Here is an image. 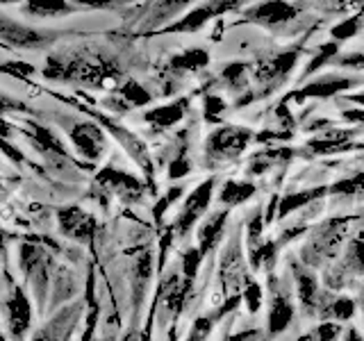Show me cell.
I'll list each match as a JSON object with an SVG mask.
<instances>
[{
	"label": "cell",
	"instance_id": "43",
	"mask_svg": "<svg viewBox=\"0 0 364 341\" xmlns=\"http://www.w3.org/2000/svg\"><path fill=\"white\" fill-rule=\"evenodd\" d=\"M91 337H94V318L89 321V328H87V332H85V339H82V341H91Z\"/></svg>",
	"mask_w": 364,
	"mask_h": 341
},
{
	"label": "cell",
	"instance_id": "38",
	"mask_svg": "<svg viewBox=\"0 0 364 341\" xmlns=\"http://www.w3.org/2000/svg\"><path fill=\"white\" fill-rule=\"evenodd\" d=\"M341 117H344L346 121H350V123L364 125V109H346V112H341Z\"/></svg>",
	"mask_w": 364,
	"mask_h": 341
},
{
	"label": "cell",
	"instance_id": "47",
	"mask_svg": "<svg viewBox=\"0 0 364 341\" xmlns=\"http://www.w3.org/2000/svg\"><path fill=\"white\" fill-rule=\"evenodd\" d=\"M362 312H364V301H362Z\"/></svg>",
	"mask_w": 364,
	"mask_h": 341
},
{
	"label": "cell",
	"instance_id": "28",
	"mask_svg": "<svg viewBox=\"0 0 364 341\" xmlns=\"http://www.w3.org/2000/svg\"><path fill=\"white\" fill-rule=\"evenodd\" d=\"M121 98L128 102V105H134V107H141V105H148V102L153 100V96L148 94V91L139 85L130 80V82H125L123 89H121Z\"/></svg>",
	"mask_w": 364,
	"mask_h": 341
},
{
	"label": "cell",
	"instance_id": "29",
	"mask_svg": "<svg viewBox=\"0 0 364 341\" xmlns=\"http://www.w3.org/2000/svg\"><path fill=\"white\" fill-rule=\"evenodd\" d=\"M339 53V45L337 43H321L318 45V53H316V57H312V62H310V66L305 68L303 71V77H307V75H312L314 71H318L326 62H330L333 57Z\"/></svg>",
	"mask_w": 364,
	"mask_h": 341
},
{
	"label": "cell",
	"instance_id": "4",
	"mask_svg": "<svg viewBox=\"0 0 364 341\" xmlns=\"http://www.w3.org/2000/svg\"><path fill=\"white\" fill-rule=\"evenodd\" d=\"M212 191H214V178H208L189 193L185 205H182L180 214H178V221H176L178 234H187L191 227L203 219L205 212H208V207H210V202H212Z\"/></svg>",
	"mask_w": 364,
	"mask_h": 341
},
{
	"label": "cell",
	"instance_id": "16",
	"mask_svg": "<svg viewBox=\"0 0 364 341\" xmlns=\"http://www.w3.org/2000/svg\"><path fill=\"white\" fill-rule=\"evenodd\" d=\"M228 214L230 210H223V212H216V214H210L208 221H205L200 227H198V250L205 255H210L212 250L219 246L221 237H223V230H225V221H228Z\"/></svg>",
	"mask_w": 364,
	"mask_h": 341
},
{
	"label": "cell",
	"instance_id": "8",
	"mask_svg": "<svg viewBox=\"0 0 364 341\" xmlns=\"http://www.w3.org/2000/svg\"><path fill=\"white\" fill-rule=\"evenodd\" d=\"M294 303L289 298V293L284 289L276 287V280L271 284V310H269V335L278 337L280 332L289 328L294 318Z\"/></svg>",
	"mask_w": 364,
	"mask_h": 341
},
{
	"label": "cell",
	"instance_id": "34",
	"mask_svg": "<svg viewBox=\"0 0 364 341\" xmlns=\"http://www.w3.org/2000/svg\"><path fill=\"white\" fill-rule=\"evenodd\" d=\"M223 109H225V102L219 96H208V98H205V121H210V123L219 121L216 117H219Z\"/></svg>",
	"mask_w": 364,
	"mask_h": 341
},
{
	"label": "cell",
	"instance_id": "37",
	"mask_svg": "<svg viewBox=\"0 0 364 341\" xmlns=\"http://www.w3.org/2000/svg\"><path fill=\"white\" fill-rule=\"evenodd\" d=\"M0 151H5L7 157H9V159H14V162H23V155H21L18 148H14L11 144H7L5 139H0Z\"/></svg>",
	"mask_w": 364,
	"mask_h": 341
},
{
	"label": "cell",
	"instance_id": "21",
	"mask_svg": "<svg viewBox=\"0 0 364 341\" xmlns=\"http://www.w3.org/2000/svg\"><path fill=\"white\" fill-rule=\"evenodd\" d=\"M210 64V55L208 50H200V48H191L182 55H176L173 60H171L168 68H173V71H180V73H193V71H200Z\"/></svg>",
	"mask_w": 364,
	"mask_h": 341
},
{
	"label": "cell",
	"instance_id": "11",
	"mask_svg": "<svg viewBox=\"0 0 364 341\" xmlns=\"http://www.w3.org/2000/svg\"><path fill=\"white\" fill-rule=\"evenodd\" d=\"M296 278V296H299V305L305 314H314L318 307V280L310 271V266H294Z\"/></svg>",
	"mask_w": 364,
	"mask_h": 341
},
{
	"label": "cell",
	"instance_id": "18",
	"mask_svg": "<svg viewBox=\"0 0 364 341\" xmlns=\"http://www.w3.org/2000/svg\"><path fill=\"white\" fill-rule=\"evenodd\" d=\"M98 180L102 182V185H107L109 189H114L117 193H123V196H128V198H136V196H139V191H141L139 180L132 178L130 173H123V170L105 168L98 175Z\"/></svg>",
	"mask_w": 364,
	"mask_h": 341
},
{
	"label": "cell",
	"instance_id": "1",
	"mask_svg": "<svg viewBox=\"0 0 364 341\" xmlns=\"http://www.w3.org/2000/svg\"><path fill=\"white\" fill-rule=\"evenodd\" d=\"M43 75L50 80H80V82L100 85L105 77L117 75V68L114 64L91 60L85 55H62L50 57L48 66L43 68Z\"/></svg>",
	"mask_w": 364,
	"mask_h": 341
},
{
	"label": "cell",
	"instance_id": "6",
	"mask_svg": "<svg viewBox=\"0 0 364 341\" xmlns=\"http://www.w3.org/2000/svg\"><path fill=\"white\" fill-rule=\"evenodd\" d=\"M299 60H301V50H284V53L269 57L264 62H259L257 66L259 85H267V91L280 85V80H284L294 71V66L299 64Z\"/></svg>",
	"mask_w": 364,
	"mask_h": 341
},
{
	"label": "cell",
	"instance_id": "17",
	"mask_svg": "<svg viewBox=\"0 0 364 341\" xmlns=\"http://www.w3.org/2000/svg\"><path fill=\"white\" fill-rule=\"evenodd\" d=\"M189 109V100L187 98H180L176 102H168V105L162 107H155L151 112H146V123L148 125H155L159 130H166V128H173L176 123H180L185 119V114Z\"/></svg>",
	"mask_w": 364,
	"mask_h": 341
},
{
	"label": "cell",
	"instance_id": "39",
	"mask_svg": "<svg viewBox=\"0 0 364 341\" xmlns=\"http://www.w3.org/2000/svg\"><path fill=\"white\" fill-rule=\"evenodd\" d=\"M250 337H255V332H239V335H228L223 341H250Z\"/></svg>",
	"mask_w": 364,
	"mask_h": 341
},
{
	"label": "cell",
	"instance_id": "25",
	"mask_svg": "<svg viewBox=\"0 0 364 341\" xmlns=\"http://www.w3.org/2000/svg\"><path fill=\"white\" fill-rule=\"evenodd\" d=\"M328 191L333 196H364V173L339 180L335 185H330Z\"/></svg>",
	"mask_w": 364,
	"mask_h": 341
},
{
	"label": "cell",
	"instance_id": "5",
	"mask_svg": "<svg viewBox=\"0 0 364 341\" xmlns=\"http://www.w3.org/2000/svg\"><path fill=\"white\" fill-rule=\"evenodd\" d=\"M358 80L353 77H341V75H326V77H316L312 82H307L305 87L296 89L294 94L284 98V102L296 100V102H305V100H326L333 98L341 91H348L350 87H355Z\"/></svg>",
	"mask_w": 364,
	"mask_h": 341
},
{
	"label": "cell",
	"instance_id": "41",
	"mask_svg": "<svg viewBox=\"0 0 364 341\" xmlns=\"http://www.w3.org/2000/svg\"><path fill=\"white\" fill-rule=\"evenodd\" d=\"M344 341H362V337H360V332L355 328H348L346 335H344Z\"/></svg>",
	"mask_w": 364,
	"mask_h": 341
},
{
	"label": "cell",
	"instance_id": "24",
	"mask_svg": "<svg viewBox=\"0 0 364 341\" xmlns=\"http://www.w3.org/2000/svg\"><path fill=\"white\" fill-rule=\"evenodd\" d=\"M71 5L68 3H26V14L39 16V18H50V16H64L71 14Z\"/></svg>",
	"mask_w": 364,
	"mask_h": 341
},
{
	"label": "cell",
	"instance_id": "30",
	"mask_svg": "<svg viewBox=\"0 0 364 341\" xmlns=\"http://www.w3.org/2000/svg\"><path fill=\"white\" fill-rule=\"evenodd\" d=\"M203 253L198 248H189L187 253H185V257H182V273H185V280H189V282H193V278L198 276V269H200V264H203Z\"/></svg>",
	"mask_w": 364,
	"mask_h": 341
},
{
	"label": "cell",
	"instance_id": "32",
	"mask_svg": "<svg viewBox=\"0 0 364 341\" xmlns=\"http://www.w3.org/2000/svg\"><path fill=\"white\" fill-rule=\"evenodd\" d=\"M339 335H341V328L339 323H333V321H323L314 328L312 332V339L310 341H339Z\"/></svg>",
	"mask_w": 364,
	"mask_h": 341
},
{
	"label": "cell",
	"instance_id": "13",
	"mask_svg": "<svg viewBox=\"0 0 364 341\" xmlns=\"http://www.w3.org/2000/svg\"><path fill=\"white\" fill-rule=\"evenodd\" d=\"M358 271H364V232H360L350 242L344 261L337 264V269H335V276H328V284H333L337 289L344 284L346 276H353V273H358Z\"/></svg>",
	"mask_w": 364,
	"mask_h": 341
},
{
	"label": "cell",
	"instance_id": "31",
	"mask_svg": "<svg viewBox=\"0 0 364 341\" xmlns=\"http://www.w3.org/2000/svg\"><path fill=\"white\" fill-rule=\"evenodd\" d=\"M242 301H246V307H248V312L250 314H255L259 310V305H262V287H259V282L255 280H248L244 284V289H242Z\"/></svg>",
	"mask_w": 364,
	"mask_h": 341
},
{
	"label": "cell",
	"instance_id": "7",
	"mask_svg": "<svg viewBox=\"0 0 364 341\" xmlns=\"http://www.w3.org/2000/svg\"><path fill=\"white\" fill-rule=\"evenodd\" d=\"M299 16V7H294L289 3H282V0H271V3H262L255 5L246 11V18L259 23V26H269L276 28L282 23H289L291 18Z\"/></svg>",
	"mask_w": 364,
	"mask_h": 341
},
{
	"label": "cell",
	"instance_id": "10",
	"mask_svg": "<svg viewBox=\"0 0 364 341\" xmlns=\"http://www.w3.org/2000/svg\"><path fill=\"white\" fill-rule=\"evenodd\" d=\"M71 139L77 151L89 159H98L102 151H105V134H102L96 123H77L71 130Z\"/></svg>",
	"mask_w": 364,
	"mask_h": 341
},
{
	"label": "cell",
	"instance_id": "36",
	"mask_svg": "<svg viewBox=\"0 0 364 341\" xmlns=\"http://www.w3.org/2000/svg\"><path fill=\"white\" fill-rule=\"evenodd\" d=\"M339 66H348V68H364V50L355 55H344L339 57Z\"/></svg>",
	"mask_w": 364,
	"mask_h": 341
},
{
	"label": "cell",
	"instance_id": "3",
	"mask_svg": "<svg viewBox=\"0 0 364 341\" xmlns=\"http://www.w3.org/2000/svg\"><path fill=\"white\" fill-rule=\"evenodd\" d=\"M250 139H253V132L248 128H239V125H221L214 132L208 134L205 139V153L210 159L216 162H225V159H235L242 155Z\"/></svg>",
	"mask_w": 364,
	"mask_h": 341
},
{
	"label": "cell",
	"instance_id": "12",
	"mask_svg": "<svg viewBox=\"0 0 364 341\" xmlns=\"http://www.w3.org/2000/svg\"><path fill=\"white\" fill-rule=\"evenodd\" d=\"M7 316H9L11 337L23 339V335L28 332V328L32 323V307L21 289H14V293H11V298L7 303Z\"/></svg>",
	"mask_w": 364,
	"mask_h": 341
},
{
	"label": "cell",
	"instance_id": "20",
	"mask_svg": "<svg viewBox=\"0 0 364 341\" xmlns=\"http://www.w3.org/2000/svg\"><path fill=\"white\" fill-rule=\"evenodd\" d=\"M255 196V185L253 182H237V180H228L223 189L219 191V202L225 207H237V205L246 202L248 198Z\"/></svg>",
	"mask_w": 364,
	"mask_h": 341
},
{
	"label": "cell",
	"instance_id": "42",
	"mask_svg": "<svg viewBox=\"0 0 364 341\" xmlns=\"http://www.w3.org/2000/svg\"><path fill=\"white\" fill-rule=\"evenodd\" d=\"M16 105H14V102H9L7 98H3V96H0V117H3V114L5 112H9V109H14Z\"/></svg>",
	"mask_w": 364,
	"mask_h": 341
},
{
	"label": "cell",
	"instance_id": "23",
	"mask_svg": "<svg viewBox=\"0 0 364 341\" xmlns=\"http://www.w3.org/2000/svg\"><path fill=\"white\" fill-rule=\"evenodd\" d=\"M321 312L326 318H335V321H348L355 312V301L346 298V296H341V298H335L333 303H323L321 305Z\"/></svg>",
	"mask_w": 364,
	"mask_h": 341
},
{
	"label": "cell",
	"instance_id": "14",
	"mask_svg": "<svg viewBox=\"0 0 364 341\" xmlns=\"http://www.w3.org/2000/svg\"><path fill=\"white\" fill-rule=\"evenodd\" d=\"M228 7H235L230 3H210V5H200L196 9H191L189 14H185L180 21H176L173 26L168 28V32H196L200 30L210 18H214L221 11H228Z\"/></svg>",
	"mask_w": 364,
	"mask_h": 341
},
{
	"label": "cell",
	"instance_id": "26",
	"mask_svg": "<svg viewBox=\"0 0 364 341\" xmlns=\"http://www.w3.org/2000/svg\"><path fill=\"white\" fill-rule=\"evenodd\" d=\"M362 23H364V11H360V14L350 16L346 21L337 23V26L330 30V37H333L335 41H346L350 37H355V34L362 30Z\"/></svg>",
	"mask_w": 364,
	"mask_h": 341
},
{
	"label": "cell",
	"instance_id": "15",
	"mask_svg": "<svg viewBox=\"0 0 364 341\" xmlns=\"http://www.w3.org/2000/svg\"><path fill=\"white\" fill-rule=\"evenodd\" d=\"M0 39L11 45H18V48H34V45L43 43L48 37L32 28L18 26V23L9 18H0Z\"/></svg>",
	"mask_w": 364,
	"mask_h": 341
},
{
	"label": "cell",
	"instance_id": "45",
	"mask_svg": "<svg viewBox=\"0 0 364 341\" xmlns=\"http://www.w3.org/2000/svg\"><path fill=\"white\" fill-rule=\"evenodd\" d=\"M3 244H5V234L0 232V250H3Z\"/></svg>",
	"mask_w": 364,
	"mask_h": 341
},
{
	"label": "cell",
	"instance_id": "9",
	"mask_svg": "<svg viewBox=\"0 0 364 341\" xmlns=\"http://www.w3.org/2000/svg\"><path fill=\"white\" fill-rule=\"evenodd\" d=\"M57 221H60L62 232L66 237H71V239H77V242H87V239H91V234H94L96 221L80 207L60 210V212H57Z\"/></svg>",
	"mask_w": 364,
	"mask_h": 341
},
{
	"label": "cell",
	"instance_id": "22",
	"mask_svg": "<svg viewBox=\"0 0 364 341\" xmlns=\"http://www.w3.org/2000/svg\"><path fill=\"white\" fill-rule=\"evenodd\" d=\"M248 66L244 62H232V64H228L223 68V73H221V80H223V85L225 89L230 91V94H239V91H246L248 89Z\"/></svg>",
	"mask_w": 364,
	"mask_h": 341
},
{
	"label": "cell",
	"instance_id": "44",
	"mask_svg": "<svg viewBox=\"0 0 364 341\" xmlns=\"http://www.w3.org/2000/svg\"><path fill=\"white\" fill-rule=\"evenodd\" d=\"M348 100L358 102V105H362V107H364V91H362V94H353V96H348Z\"/></svg>",
	"mask_w": 364,
	"mask_h": 341
},
{
	"label": "cell",
	"instance_id": "35",
	"mask_svg": "<svg viewBox=\"0 0 364 341\" xmlns=\"http://www.w3.org/2000/svg\"><path fill=\"white\" fill-rule=\"evenodd\" d=\"M191 170V164L187 162V157H178L173 164L168 166V178H182Z\"/></svg>",
	"mask_w": 364,
	"mask_h": 341
},
{
	"label": "cell",
	"instance_id": "27",
	"mask_svg": "<svg viewBox=\"0 0 364 341\" xmlns=\"http://www.w3.org/2000/svg\"><path fill=\"white\" fill-rule=\"evenodd\" d=\"M32 128V136H34V144H37L39 148H43L46 153H57V155H66L64 153V148H62V144H60V139L50 132V130H46V128H41V125H30Z\"/></svg>",
	"mask_w": 364,
	"mask_h": 341
},
{
	"label": "cell",
	"instance_id": "2",
	"mask_svg": "<svg viewBox=\"0 0 364 341\" xmlns=\"http://www.w3.org/2000/svg\"><path fill=\"white\" fill-rule=\"evenodd\" d=\"M348 223H350V219H346V216L344 219H333V221L323 223L316 232H312L310 242H307V246H303V250H301L305 266L312 269V266L323 264L326 259L333 257L337 246L341 244V239L346 234Z\"/></svg>",
	"mask_w": 364,
	"mask_h": 341
},
{
	"label": "cell",
	"instance_id": "33",
	"mask_svg": "<svg viewBox=\"0 0 364 341\" xmlns=\"http://www.w3.org/2000/svg\"><path fill=\"white\" fill-rule=\"evenodd\" d=\"M182 191H185V189H182V187H173V189H168V193H166V196H162V198H159V202L155 205V221H162V216H164V212L171 207V205H173L180 196H182Z\"/></svg>",
	"mask_w": 364,
	"mask_h": 341
},
{
	"label": "cell",
	"instance_id": "46",
	"mask_svg": "<svg viewBox=\"0 0 364 341\" xmlns=\"http://www.w3.org/2000/svg\"><path fill=\"white\" fill-rule=\"evenodd\" d=\"M0 341H5V337H3V330H0Z\"/></svg>",
	"mask_w": 364,
	"mask_h": 341
},
{
	"label": "cell",
	"instance_id": "19",
	"mask_svg": "<svg viewBox=\"0 0 364 341\" xmlns=\"http://www.w3.org/2000/svg\"><path fill=\"white\" fill-rule=\"evenodd\" d=\"M326 193V189H307V191H291V193H287V196H282V200H280V205H278V219L282 221V219H287L289 214H294V212H299V210H305L307 205L310 202H314V200H318Z\"/></svg>",
	"mask_w": 364,
	"mask_h": 341
},
{
	"label": "cell",
	"instance_id": "40",
	"mask_svg": "<svg viewBox=\"0 0 364 341\" xmlns=\"http://www.w3.org/2000/svg\"><path fill=\"white\" fill-rule=\"evenodd\" d=\"M14 132V128L5 121V119H0V139H7V136Z\"/></svg>",
	"mask_w": 364,
	"mask_h": 341
}]
</instances>
